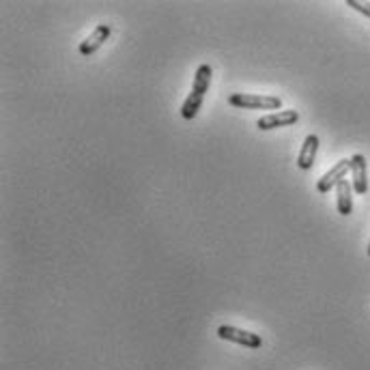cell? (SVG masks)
I'll return each instance as SVG.
<instances>
[{"label":"cell","mask_w":370,"mask_h":370,"mask_svg":"<svg viewBox=\"0 0 370 370\" xmlns=\"http://www.w3.org/2000/svg\"><path fill=\"white\" fill-rule=\"evenodd\" d=\"M349 171H351V157L349 159H341L338 164H333V168H329V171L317 181V190L321 194L331 192L333 187H338L341 181H345V177H347Z\"/></svg>","instance_id":"277c9868"},{"label":"cell","mask_w":370,"mask_h":370,"mask_svg":"<svg viewBox=\"0 0 370 370\" xmlns=\"http://www.w3.org/2000/svg\"><path fill=\"white\" fill-rule=\"evenodd\" d=\"M317 151H319V136L317 133H308L304 145H301L299 157H297V166L301 171H310L315 159H317Z\"/></svg>","instance_id":"ba28073f"},{"label":"cell","mask_w":370,"mask_h":370,"mask_svg":"<svg viewBox=\"0 0 370 370\" xmlns=\"http://www.w3.org/2000/svg\"><path fill=\"white\" fill-rule=\"evenodd\" d=\"M218 336H220L222 341L237 343V345L248 347V349H258V347L263 345V341H260L258 333L239 329V327H234V325H220V327H218Z\"/></svg>","instance_id":"3957f363"},{"label":"cell","mask_w":370,"mask_h":370,"mask_svg":"<svg viewBox=\"0 0 370 370\" xmlns=\"http://www.w3.org/2000/svg\"><path fill=\"white\" fill-rule=\"evenodd\" d=\"M211 67L205 62V65H200L198 70H196V76H194V84H192V93L187 95V99L183 102L181 106V117L183 119H194L200 110V106H203V99L209 91V84H211Z\"/></svg>","instance_id":"6da1fadb"},{"label":"cell","mask_w":370,"mask_h":370,"mask_svg":"<svg viewBox=\"0 0 370 370\" xmlns=\"http://www.w3.org/2000/svg\"><path fill=\"white\" fill-rule=\"evenodd\" d=\"M110 32H112V28L108 26V24H99L91 35L80 44V54L82 56H91V54H95L99 48H102L106 41H108V37H110Z\"/></svg>","instance_id":"8992f818"},{"label":"cell","mask_w":370,"mask_h":370,"mask_svg":"<svg viewBox=\"0 0 370 370\" xmlns=\"http://www.w3.org/2000/svg\"><path fill=\"white\" fill-rule=\"evenodd\" d=\"M347 7L355 9L357 13L370 18V3H362V0H347Z\"/></svg>","instance_id":"30bf717a"},{"label":"cell","mask_w":370,"mask_h":370,"mask_svg":"<svg viewBox=\"0 0 370 370\" xmlns=\"http://www.w3.org/2000/svg\"><path fill=\"white\" fill-rule=\"evenodd\" d=\"M351 183L357 194L368 192V177H366V157L362 153H355L351 157Z\"/></svg>","instance_id":"52a82bcc"},{"label":"cell","mask_w":370,"mask_h":370,"mask_svg":"<svg viewBox=\"0 0 370 370\" xmlns=\"http://www.w3.org/2000/svg\"><path fill=\"white\" fill-rule=\"evenodd\" d=\"M297 121H299V114L295 110H280V112H269L260 117L256 121V127L263 131H269V129H278V127H289Z\"/></svg>","instance_id":"5b68a950"},{"label":"cell","mask_w":370,"mask_h":370,"mask_svg":"<svg viewBox=\"0 0 370 370\" xmlns=\"http://www.w3.org/2000/svg\"><path fill=\"white\" fill-rule=\"evenodd\" d=\"M230 106L244 110H278L282 108V99L276 95H256V93H232L228 97Z\"/></svg>","instance_id":"7a4b0ae2"},{"label":"cell","mask_w":370,"mask_h":370,"mask_svg":"<svg viewBox=\"0 0 370 370\" xmlns=\"http://www.w3.org/2000/svg\"><path fill=\"white\" fill-rule=\"evenodd\" d=\"M336 194H338V213L351 216V211H353V183H349L347 179L341 181L338 187H336Z\"/></svg>","instance_id":"9c48e42d"},{"label":"cell","mask_w":370,"mask_h":370,"mask_svg":"<svg viewBox=\"0 0 370 370\" xmlns=\"http://www.w3.org/2000/svg\"><path fill=\"white\" fill-rule=\"evenodd\" d=\"M368 256H370V244H368Z\"/></svg>","instance_id":"8fae6325"}]
</instances>
